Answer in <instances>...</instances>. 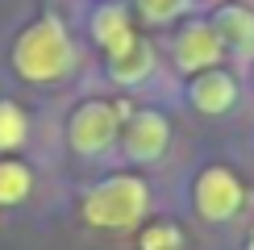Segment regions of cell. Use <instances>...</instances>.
Segmentation results:
<instances>
[{
    "label": "cell",
    "mask_w": 254,
    "mask_h": 250,
    "mask_svg": "<svg viewBox=\"0 0 254 250\" xmlns=\"http://www.w3.org/2000/svg\"><path fill=\"white\" fill-rule=\"evenodd\" d=\"M79 67V50L67 21L59 13H42L13 42V71L25 83H63Z\"/></svg>",
    "instance_id": "obj_1"
},
{
    "label": "cell",
    "mask_w": 254,
    "mask_h": 250,
    "mask_svg": "<svg viewBox=\"0 0 254 250\" xmlns=\"http://www.w3.org/2000/svg\"><path fill=\"white\" fill-rule=\"evenodd\" d=\"M150 184L142 175L117 171V175H104L92 188L79 192V217L83 225L104 229V234H125V229H137L150 217Z\"/></svg>",
    "instance_id": "obj_2"
},
{
    "label": "cell",
    "mask_w": 254,
    "mask_h": 250,
    "mask_svg": "<svg viewBox=\"0 0 254 250\" xmlns=\"http://www.w3.org/2000/svg\"><path fill=\"white\" fill-rule=\"evenodd\" d=\"M121 129H125V104L88 96L67 117V146L79 159H100L113 150V142H121Z\"/></svg>",
    "instance_id": "obj_3"
},
{
    "label": "cell",
    "mask_w": 254,
    "mask_h": 250,
    "mask_svg": "<svg viewBox=\"0 0 254 250\" xmlns=\"http://www.w3.org/2000/svg\"><path fill=\"white\" fill-rule=\"evenodd\" d=\"M242 204H246V184L238 180L234 167L208 163V167L196 171V180H192V208H196L200 221L225 225V221H234V217L242 213Z\"/></svg>",
    "instance_id": "obj_4"
},
{
    "label": "cell",
    "mask_w": 254,
    "mask_h": 250,
    "mask_svg": "<svg viewBox=\"0 0 254 250\" xmlns=\"http://www.w3.org/2000/svg\"><path fill=\"white\" fill-rule=\"evenodd\" d=\"M225 38L217 34L213 21H184L179 25V34L171 38V62L179 75H200V71H213L221 67V59H225Z\"/></svg>",
    "instance_id": "obj_5"
},
{
    "label": "cell",
    "mask_w": 254,
    "mask_h": 250,
    "mask_svg": "<svg viewBox=\"0 0 254 250\" xmlns=\"http://www.w3.org/2000/svg\"><path fill=\"white\" fill-rule=\"evenodd\" d=\"M171 146V117L158 109H137L125 117V129H121V154L129 163H142L150 167L167 154Z\"/></svg>",
    "instance_id": "obj_6"
},
{
    "label": "cell",
    "mask_w": 254,
    "mask_h": 250,
    "mask_svg": "<svg viewBox=\"0 0 254 250\" xmlns=\"http://www.w3.org/2000/svg\"><path fill=\"white\" fill-rule=\"evenodd\" d=\"M142 21H137V13H129L125 4H117V0H104V4L92 8V17H88V34L92 42L104 50V59H113V55H121V50H129L137 38H142Z\"/></svg>",
    "instance_id": "obj_7"
},
{
    "label": "cell",
    "mask_w": 254,
    "mask_h": 250,
    "mask_svg": "<svg viewBox=\"0 0 254 250\" xmlns=\"http://www.w3.org/2000/svg\"><path fill=\"white\" fill-rule=\"evenodd\" d=\"M238 96H242V88H238V79L229 75L225 67L200 71V75H192V83H188V104H192L200 117H225L238 104Z\"/></svg>",
    "instance_id": "obj_8"
},
{
    "label": "cell",
    "mask_w": 254,
    "mask_h": 250,
    "mask_svg": "<svg viewBox=\"0 0 254 250\" xmlns=\"http://www.w3.org/2000/svg\"><path fill=\"white\" fill-rule=\"evenodd\" d=\"M154 67H158L154 42L142 34L129 50H121V55H113V59H109V79H113V83H121V88H137V83H146V79L154 75Z\"/></svg>",
    "instance_id": "obj_9"
},
{
    "label": "cell",
    "mask_w": 254,
    "mask_h": 250,
    "mask_svg": "<svg viewBox=\"0 0 254 250\" xmlns=\"http://www.w3.org/2000/svg\"><path fill=\"white\" fill-rule=\"evenodd\" d=\"M213 25H217V34L225 38V46L234 50V55H254V8L238 4V0L217 4Z\"/></svg>",
    "instance_id": "obj_10"
},
{
    "label": "cell",
    "mask_w": 254,
    "mask_h": 250,
    "mask_svg": "<svg viewBox=\"0 0 254 250\" xmlns=\"http://www.w3.org/2000/svg\"><path fill=\"white\" fill-rule=\"evenodd\" d=\"M29 192H34V171H29V163H21L17 154H4V159H0V208L25 204Z\"/></svg>",
    "instance_id": "obj_11"
},
{
    "label": "cell",
    "mask_w": 254,
    "mask_h": 250,
    "mask_svg": "<svg viewBox=\"0 0 254 250\" xmlns=\"http://www.w3.org/2000/svg\"><path fill=\"white\" fill-rule=\"evenodd\" d=\"M29 142V113L17 100H0V159L17 154Z\"/></svg>",
    "instance_id": "obj_12"
},
{
    "label": "cell",
    "mask_w": 254,
    "mask_h": 250,
    "mask_svg": "<svg viewBox=\"0 0 254 250\" xmlns=\"http://www.w3.org/2000/svg\"><path fill=\"white\" fill-rule=\"evenodd\" d=\"M133 13L142 25H171L192 13V0H133Z\"/></svg>",
    "instance_id": "obj_13"
},
{
    "label": "cell",
    "mask_w": 254,
    "mask_h": 250,
    "mask_svg": "<svg viewBox=\"0 0 254 250\" xmlns=\"http://www.w3.org/2000/svg\"><path fill=\"white\" fill-rule=\"evenodd\" d=\"M137 250H184V229L175 221H146L137 234Z\"/></svg>",
    "instance_id": "obj_14"
},
{
    "label": "cell",
    "mask_w": 254,
    "mask_h": 250,
    "mask_svg": "<svg viewBox=\"0 0 254 250\" xmlns=\"http://www.w3.org/2000/svg\"><path fill=\"white\" fill-rule=\"evenodd\" d=\"M246 250H254V229H250V234H246Z\"/></svg>",
    "instance_id": "obj_15"
},
{
    "label": "cell",
    "mask_w": 254,
    "mask_h": 250,
    "mask_svg": "<svg viewBox=\"0 0 254 250\" xmlns=\"http://www.w3.org/2000/svg\"><path fill=\"white\" fill-rule=\"evenodd\" d=\"M250 79H254V67H250Z\"/></svg>",
    "instance_id": "obj_16"
}]
</instances>
